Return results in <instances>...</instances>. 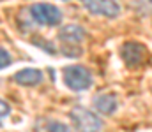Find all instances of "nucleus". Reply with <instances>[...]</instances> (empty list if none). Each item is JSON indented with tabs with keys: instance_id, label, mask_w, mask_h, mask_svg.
I'll use <instances>...</instances> for the list:
<instances>
[{
	"instance_id": "6e6552de",
	"label": "nucleus",
	"mask_w": 152,
	"mask_h": 132,
	"mask_svg": "<svg viewBox=\"0 0 152 132\" xmlns=\"http://www.w3.org/2000/svg\"><path fill=\"white\" fill-rule=\"evenodd\" d=\"M58 37H60L62 41H69V43L76 44L85 37V30H83L81 27H76V25H67V27H64V28L60 30Z\"/></svg>"
},
{
	"instance_id": "0eeeda50",
	"label": "nucleus",
	"mask_w": 152,
	"mask_h": 132,
	"mask_svg": "<svg viewBox=\"0 0 152 132\" xmlns=\"http://www.w3.org/2000/svg\"><path fill=\"white\" fill-rule=\"evenodd\" d=\"M94 104H96V107H97L99 113L110 115V113H113L115 107H117V97L112 95V93H101V95L96 97Z\"/></svg>"
},
{
	"instance_id": "9d476101",
	"label": "nucleus",
	"mask_w": 152,
	"mask_h": 132,
	"mask_svg": "<svg viewBox=\"0 0 152 132\" xmlns=\"http://www.w3.org/2000/svg\"><path fill=\"white\" fill-rule=\"evenodd\" d=\"M9 63H11V56H9V53H7L5 49H2V48H0V69L7 67Z\"/></svg>"
},
{
	"instance_id": "f03ea898",
	"label": "nucleus",
	"mask_w": 152,
	"mask_h": 132,
	"mask_svg": "<svg viewBox=\"0 0 152 132\" xmlns=\"http://www.w3.org/2000/svg\"><path fill=\"white\" fill-rule=\"evenodd\" d=\"M30 14L34 18V21H37L39 25H48V27H53V25H58L62 21V12L51 5V4H44V2H39L34 4L30 7Z\"/></svg>"
},
{
	"instance_id": "423d86ee",
	"label": "nucleus",
	"mask_w": 152,
	"mask_h": 132,
	"mask_svg": "<svg viewBox=\"0 0 152 132\" xmlns=\"http://www.w3.org/2000/svg\"><path fill=\"white\" fill-rule=\"evenodd\" d=\"M14 81L25 87H34L42 81V72L39 69H23L14 74Z\"/></svg>"
},
{
	"instance_id": "9b49d317",
	"label": "nucleus",
	"mask_w": 152,
	"mask_h": 132,
	"mask_svg": "<svg viewBox=\"0 0 152 132\" xmlns=\"http://www.w3.org/2000/svg\"><path fill=\"white\" fill-rule=\"evenodd\" d=\"M48 129H51V131H69V127L64 125V123H50Z\"/></svg>"
},
{
	"instance_id": "f257e3e1",
	"label": "nucleus",
	"mask_w": 152,
	"mask_h": 132,
	"mask_svg": "<svg viewBox=\"0 0 152 132\" xmlns=\"http://www.w3.org/2000/svg\"><path fill=\"white\" fill-rule=\"evenodd\" d=\"M64 81L71 90L83 92L92 85V76H90L88 69H85L81 65H67L64 69Z\"/></svg>"
},
{
	"instance_id": "7ed1b4c3",
	"label": "nucleus",
	"mask_w": 152,
	"mask_h": 132,
	"mask_svg": "<svg viewBox=\"0 0 152 132\" xmlns=\"http://www.w3.org/2000/svg\"><path fill=\"white\" fill-rule=\"evenodd\" d=\"M71 120L80 131H99L103 127V122L85 107H75L71 111Z\"/></svg>"
},
{
	"instance_id": "20e7f679",
	"label": "nucleus",
	"mask_w": 152,
	"mask_h": 132,
	"mask_svg": "<svg viewBox=\"0 0 152 132\" xmlns=\"http://www.w3.org/2000/svg\"><path fill=\"white\" fill-rule=\"evenodd\" d=\"M83 7L92 14L106 18H115L120 12V5L117 0H83Z\"/></svg>"
},
{
	"instance_id": "39448f33",
	"label": "nucleus",
	"mask_w": 152,
	"mask_h": 132,
	"mask_svg": "<svg viewBox=\"0 0 152 132\" xmlns=\"http://www.w3.org/2000/svg\"><path fill=\"white\" fill-rule=\"evenodd\" d=\"M145 56H147V49L143 48V44L127 43L122 48V58L129 67H136V65L143 63Z\"/></svg>"
},
{
	"instance_id": "1a4fd4ad",
	"label": "nucleus",
	"mask_w": 152,
	"mask_h": 132,
	"mask_svg": "<svg viewBox=\"0 0 152 132\" xmlns=\"http://www.w3.org/2000/svg\"><path fill=\"white\" fill-rule=\"evenodd\" d=\"M11 113V107H9V104L7 102H4L2 99H0V123L7 118V115Z\"/></svg>"
}]
</instances>
